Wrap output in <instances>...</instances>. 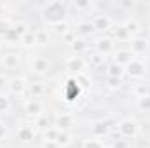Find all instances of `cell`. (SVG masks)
Segmentation results:
<instances>
[{"label":"cell","instance_id":"obj_1","mask_svg":"<svg viewBox=\"0 0 150 148\" xmlns=\"http://www.w3.org/2000/svg\"><path fill=\"white\" fill-rule=\"evenodd\" d=\"M67 4L61 2V0H51V2H45L42 5V11H40V16L44 19V23L54 26L58 23H63L67 21Z\"/></svg>","mask_w":150,"mask_h":148},{"label":"cell","instance_id":"obj_2","mask_svg":"<svg viewBox=\"0 0 150 148\" xmlns=\"http://www.w3.org/2000/svg\"><path fill=\"white\" fill-rule=\"evenodd\" d=\"M117 132L122 140H134L140 132V125L134 118H122L117 122Z\"/></svg>","mask_w":150,"mask_h":148},{"label":"cell","instance_id":"obj_3","mask_svg":"<svg viewBox=\"0 0 150 148\" xmlns=\"http://www.w3.org/2000/svg\"><path fill=\"white\" fill-rule=\"evenodd\" d=\"M80 94H82V87L77 84V80L74 77L67 78V82L63 85V99L67 103H75V99H79Z\"/></svg>","mask_w":150,"mask_h":148},{"label":"cell","instance_id":"obj_4","mask_svg":"<svg viewBox=\"0 0 150 148\" xmlns=\"http://www.w3.org/2000/svg\"><path fill=\"white\" fill-rule=\"evenodd\" d=\"M28 89V80L23 75H16L7 82V92L11 96H23Z\"/></svg>","mask_w":150,"mask_h":148},{"label":"cell","instance_id":"obj_5","mask_svg":"<svg viewBox=\"0 0 150 148\" xmlns=\"http://www.w3.org/2000/svg\"><path fill=\"white\" fill-rule=\"evenodd\" d=\"M87 66H89V63H87V59H84L82 56H68V58L65 59V68H67V72H70L72 75L86 72Z\"/></svg>","mask_w":150,"mask_h":148},{"label":"cell","instance_id":"obj_6","mask_svg":"<svg viewBox=\"0 0 150 148\" xmlns=\"http://www.w3.org/2000/svg\"><path fill=\"white\" fill-rule=\"evenodd\" d=\"M54 127H58L59 131H70L77 125V118L74 113H58L54 117Z\"/></svg>","mask_w":150,"mask_h":148},{"label":"cell","instance_id":"obj_7","mask_svg":"<svg viewBox=\"0 0 150 148\" xmlns=\"http://www.w3.org/2000/svg\"><path fill=\"white\" fill-rule=\"evenodd\" d=\"M127 44H129V51H131L134 56L145 54V52H149V49H150V40L147 37H143V35H138V37L129 38Z\"/></svg>","mask_w":150,"mask_h":148},{"label":"cell","instance_id":"obj_8","mask_svg":"<svg viewBox=\"0 0 150 148\" xmlns=\"http://www.w3.org/2000/svg\"><path fill=\"white\" fill-rule=\"evenodd\" d=\"M124 73L127 75V77H131V78H142V77L147 75V65H145L143 61H140V59L134 58V59L124 68Z\"/></svg>","mask_w":150,"mask_h":148},{"label":"cell","instance_id":"obj_9","mask_svg":"<svg viewBox=\"0 0 150 148\" xmlns=\"http://www.w3.org/2000/svg\"><path fill=\"white\" fill-rule=\"evenodd\" d=\"M94 47H96V52H98V54L107 56V54H110V52L113 51V47H115V40H113V37H110V35L98 37L96 40H94Z\"/></svg>","mask_w":150,"mask_h":148},{"label":"cell","instance_id":"obj_10","mask_svg":"<svg viewBox=\"0 0 150 148\" xmlns=\"http://www.w3.org/2000/svg\"><path fill=\"white\" fill-rule=\"evenodd\" d=\"M51 70V61L44 56H35L30 63V72L35 75H45Z\"/></svg>","mask_w":150,"mask_h":148},{"label":"cell","instance_id":"obj_11","mask_svg":"<svg viewBox=\"0 0 150 148\" xmlns=\"http://www.w3.org/2000/svg\"><path fill=\"white\" fill-rule=\"evenodd\" d=\"M25 113L28 115V117H32V118H38V117H42L44 115V110H45V106H44V103L40 101V99H35V98H32V99H28L26 103H25Z\"/></svg>","mask_w":150,"mask_h":148},{"label":"cell","instance_id":"obj_12","mask_svg":"<svg viewBox=\"0 0 150 148\" xmlns=\"http://www.w3.org/2000/svg\"><path fill=\"white\" fill-rule=\"evenodd\" d=\"M93 26H94V32H101V33H107L110 28H112V18L107 16V14H96L93 19H91Z\"/></svg>","mask_w":150,"mask_h":148},{"label":"cell","instance_id":"obj_13","mask_svg":"<svg viewBox=\"0 0 150 148\" xmlns=\"http://www.w3.org/2000/svg\"><path fill=\"white\" fill-rule=\"evenodd\" d=\"M134 58H136V56H134L129 49H120V51H115V52H113V63L119 65V66H122V68H126Z\"/></svg>","mask_w":150,"mask_h":148},{"label":"cell","instance_id":"obj_14","mask_svg":"<svg viewBox=\"0 0 150 148\" xmlns=\"http://www.w3.org/2000/svg\"><path fill=\"white\" fill-rule=\"evenodd\" d=\"M21 65V54L19 52H7L2 56V66L5 70H16Z\"/></svg>","mask_w":150,"mask_h":148},{"label":"cell","instance_id":"obj_15","mask_svg":"<svg viewBox=\"0 0 150 148\" xmlns=\"http://www.w3.org/2000/svg\"><path fill=\"white\" fill-rule=\"evenodd\" d=\"M91 134H93V138H96V140L107 138V136L110 134V125H108V122H105V120L94 122V124L91 125Z\"/></svg>","mask_w":150,"mask_h":148},{"label":"cell","instance_id":"obj_16","mask_svg":"<svg viewBox=\"0 0 150 148\" xmlns=\"http://www.w3.org/2000/svg\"><path fill=\"white\" fill-rule=\"evenodd\" d=\"M122 28L127 32V35L131 38L142 35V25H140V21H136V19H133V18L126 19V21L122 23Z\"/></svg>","mask_w":150,"mask_h":148},{"label":"cell","instance_id":"obj_17","mask_svg":"<svg viewBox=\"0 0 150 148\" xmlns=\"http://www.w3.org/2000/svg\"><path fill=\"white\" fill-rule=\"evenodd\" d=\"M94 33V26L91 21H80L77 26H75V35L79 38H86V37H91Z\"/></svg>","mask_w":150,"mask_h":148},{"label":"cell","instance_id":"obj_18","mask_svg":"<svg viewBox=\"0 0 150 148\" xmlns=\"http://www.w3.org/2000/svg\"><path fill=\"white\" fill-rule=\"evenodd\" d=\"M35 132H37L35 127H32V125H21L18 129V140L23 141V143H28V141H32L35 138Z\"/></svg>","mask_w":150,"mask_h":148},{"label":"cell","instance_id":"obj_19","mask_svg":"<svg viewBox=\"0 0 150 148\" xmlns=\"http://www.w3.org/2000/svg\"><path fill=\"white\" fill-rule=\"evenodd\" d=\"M19 45L25 47V49H32V47H37V40H35V32H28L26 35L19 38Z\"/></svg>","mask_w":150,"mask_h":148},{"label":"cell","instance_id":"obj_20","mask_svg":"<svg viewBox=\"0 0 150 148\" xmlns=\"http://www.w3.org/2000/svg\"><path fill=\"white\" fill-rule=\"evenodd\" d=\"M72 140H74V134H72L70 131H59V134H58V138H56V143H58L59 148H65L72 143Z\"/></svg>","mask_w":150,"mask_h":148},{"label":"cell","instance_id":"obj_21","mask_svg":"<svg viewBox=\"0 0 150 148\" xmlns=\"http://www.w3.org/2000/svg\"><path fill=\"white\" fill-rule=\"evenodd\" d=\"M72 77L77 80V84L82 87V91H86V89H89V87H91V77H89L87 72H80V73L72 75Z\"/></svg>","mask_w":150,"mask_h":148},{"label":"cell","instance_id":"obj_22","mask_svg":"<svg viewBox=\"0 0 150 148\" xmlns=\"http://www.w3.org/2000/svg\"><path fill=\"white\" fill-rule=\"evenodd\" d=\"M35 32V40H37V45H49L51 42V35L47 30L44 28H38V30H33Z\"/></svg>","mask_w":150,"mask_h":148},{"label":"cell","instance_id":"obj_23","mask_svg":"<svg viewBox=\"0 0 150 148\" xmlns=\"http://www.w3.org/2000/svg\"><path fill=\"white\" fill-rule=\"evenodd\" d=\"M70 47H72V51H74V56H80L82 52L87 51V42H86V38H79L77 37V40H75Z\"/></svg>","mask_w":150,"mask_h":148},{"label":"cell","instance_id":"obj_24","mask_svg":"<svg viewBox=\"0 0 150 148\" xmlns=\"http://www.w3.org/2000/svg\"><path fill=\"white\" fill-rule=\"evenodd\" d=\"M28 89H30V94H32L35 99L45 94V84H44V82H33V84H30Z\"/></svg>","mask_w":150,"mask_h":148},{"label":"cell","instance_id":"obj_25","mask_svg":"<svg viewBox=\"0 0 150 148\" xmlns=\"http://www.w3.org/2000/svg\"><path fill=\"white\" fill-rule=\"evenodd\" d=\"M124 68L122 66H119V65H115V63H112V65H108L107 66V77H113V78H122L124 77Z\"/></svg>","mask_w":150,"mask_h":148},{"label":"cell","instance_id":"obj_26","mask_svg":"<svg viewBox=\"0 0 150 148\" xmlns=\"http://www.w3.org/2000/svg\"><path fill=\"white\" fill-rule=\"evenodd\" d=\"M28 32H30V28H28V25H26V23H23V21H19V23H14V25H12V33H14L18 38H21L23 35H26Z\"/></svg>","mask_w":150,"mask_h":148},{"label":"cell","instance_id":"obj_27","mask_svg":"<svg viewBox=\"0 0 150 148\" xmlns=\"http://www.w3.org/2000/svg\"><path fill=\"white\" fill-rule=\"evenodd\" d=\"M52 32H54L58 37H63V35H67L68 32H72V28H70L68 21H63V23H58V25H54V26H52Z\"/></svg>","mask_w":150,"mask_h":148},{"label":"cell","instance_id":"obj_28","mask_svg":"<svg viewBox=\"0 0 150 148\" xmlns=\"http://www.w3.org/2000/svg\"><path fill=\"white\" fill-rule=\"evenodd\" d=\"M52 124H51V120H49V117L44 113L42 117H38V118H35V129H38V131H45V129H49Z\"/></svg>","mask_w":150,"mask_h":148},{"label":"cell","instance_id":"obj_29","mask_svg":"<svg viewBox=\"0 0 150 148\" xmlns=\"http://www.w3.org/2000/svg\"><path fill=\"white\" fill-rule=\"evenodd\" d=\"M12 25L14 23H11L7 18H4V19H0V37L5 40V37L12 32Z\"/></svg>","mask_w":150,"mask_h":148},{"label":"cell","instance_id":"obj_30","mask_svg":"<svg viewBox=\"0 0 150 148\" xmlns=\"http://www.w3.org/2000/svg\"><path fill=\"white\" fill-rule=\"evenodd\" d=\"M11 98H9V94H5V92H0V113H7V111L11 110Z\"/></svg>","mask_w":150,"mask_h":148},{"label":"cell","instance_id":"obj_31","mask_svg":"<svg viewBox=\"0 0 150 148\" xmlns=\"http://www.w3.org/2000/svg\"><path fill=\"white\" fill-rule=\"evenodd\" d=\"M136 106L142 111H150V94H145L142 98H136Z\"/></svg>","mask_w":150,"mask_h":148},{"label":"cell","instance_id":"obj_32","mask_svg":"<svg viewBox=\"0 0 150 148\" xmlns=\"http://www.w3.org/2000/svg\"><path fill=\"white\" fill-rule=\"evenodd\" d=\"M58 134H59V129H58V127H54V125H51L49 129H45V131H44V140H49V141H56Z\"/></svg>","mask_w":150,"mask_h":148},{"label":"cell","instance_id":"obj_33","mask_svg":"<svg viewBox=\"0 0 150 148\" xmlns=\"http://www.w3.org/2000/svg\"><path fill=\"white\" fill-rule=\"evenodd\" d=\"M80 148H105V143H103L101 140L93 138V140H86V141L82 143V147H80Z\"/></svg>","mask_w":150,"mask_h":148},{"label":"cell","instance_id":"obj_34","mask_svg":"<svg viewBox=\"0 0 150 148\" xmlns=\"http://www.w3.org/2000/svg\"><path fill=\"white\" fill-rule=\"evenodd\" d=\"M107 87L110 91H117L122 87V78H113V77H107Z\"/></svg>","mask_w":150,"mask_h":148},{"label":"cell","instance_id":"obj_35","mask_svg":"<svg viewBox=\"0 0 150 148\" xmlns=\"http://www.w3.org/2000/svg\"><path fill=\"white\" fill-rule=\"evenodd\" d=\"M74 7L77 11H89V9L93 7V2H91V0H75Z\"/></svg>","mask_w":150,"mask_h":148},{"label":"cell","instance_id":"obj_36","mask_svg":"<svg viewBox=\"0 0 150 148\" xmlns=\"http://www.w3.org/2000/svg\"><path fill=\"white\" fill-rule=\"evenodd\" d=\"M129 35H127V32L122 28V25L120 26H117V30H115V37H113V40H127L129 42Z\"/></svg>","mask_w":150,"mask_h":148},{"label":"cell","instance_id":"obj_37","mask_svg":"<svg viewBox=\"0 0 150 148\" xmlns=\"http://www.w3.org/2000/svg\"><path fill=\"white\" fill-rule=\"evenodd\" d=\"M133 94H134L136 98H142V96L149 94V92H147V85H145V84H136V85L133 87Z\"/></svg>","mask_w":150,"mask_h":148},{"label":"cell","instance_id":"obj_38","mask_svg":"<svg viewBox=\"0 0 150 148\" xmlns=\"http://www.w3.org/2000/svg\"><path fill=\"white\" fill-rule=\"evenodd\" d=\"M61 40H63L65 44H70V45H72L75 40H77V35H75V32H68L67 35H63V37H61Z\"/></svg>","mask_w":150,"mask_h":148},{"label":"cell","instance_id":"obj_39","mask_svg":"<svg viewBox=\"0 0 150 148\" xmlns=\"http://www.w3.org/2000/svg\"><path fill=\"white\" fill-rule=\"evenodd\" d=\"M103 59H105V56H101V54H93L91 58H89V61L87 63H91V65H100V63H103Z\"/></svg>","mask_w":150,"mask_h":148},{"label":"cell","instance_id":"obj_40","mask_svg":"<svg viewBox=\"0 0 150 148\" xmlns=\"http://www.w3.org/2000/svg\"><path fill=\"white\" fill-rule=\"evenodd\" d=\"M117 5L120 9H131V7H134V2L133 0H120V2H117Z\"/></svg>","mask_w":150,"mask_h":148},{"label":"cell","instance_id":"obj_41","mask_svg":"<svg viewBox=\"0 0 150 148\" xmlns=\"http://www.w3.org/2000/svg\"><path fill=\"white\" fill-rule=\"evenodd\" d=\"M5 138H7V125H5V122L0 120V141H4Z\"/></svg>","mask_w":150,"mask_h":148},{"label":"cell","instance_id":"obj_42","mask_svg":"<svg viewBox=\"0 0 150 148\" xmlns=\"http://www.w3.org/2000/svg\"><path fill=\"white\" fill-rule=\"evenodd\" d=\"M40 148H59V147H58V143H56V141L44 140V141H42V147H40Z\"/></svg>","mask_w":150,"mask_h":148},{"label":"cell","instance_id":"obj_43","mask_svg":"<svg viewBox=\"0 0 150 148\" xmlns=\"http://www.w3.org/2000/svg\"><path fill=\"white\" fill-rule=\"evenodd\" d=\"M112 148H127V140H117V143L112 145Z\"/></svg>","mask_w":150,"mask_h":148},{"label":"cell","instance_id":"obj_44","mask_svg":"<svg viewBox=\"0 0 150 148\" xmlns=\"http://www.w3.org/2000/svg\"><path fill=\"white\" fill-rule=\"evenodd\" d=\"M5 14H7V5L0 2V19H4V18H5Z\"/></svg>","mask_w":150,"mask_h":148},{"label":"cell","instance_id":"obj_45","mask_svg":"<svg viewBox=\"0 0 150 148\" xmlns=\"http://www.w3.org/2000/svg\"><path fill=\"white\" fill-rule=\"evenodd\" d=\"M7 82H9V80L5 78V75H2V73H0V91H2L4 87H7Z\"/></svg>","mask_w":150,"mask_h":148},{"label":"cell","instance_id":"obj_46","mask_svg":"<svg viewBox=\"0 0 150 148\" xmlns=\"http://www.w3.org/2000/svg\"><path fill=\"white\" fill-rule=\"evenodd\" d=\"M2 45H4V38L0 37V49H2Z\"/></svg>","mask_w":150,"mask_h":148},{"label":"cell","instance_id":"obj_47","mask_svg":"<svg viewBox=\"0 0 150 148\" xmlns=\"http://www.w3.org/2000/svg\"><path fill=\"white\" fill-rule=\"evenodd\" d=\"M147 32H149V37H150V25H149V28H147Z\"/></svg>","mask_w":150,"mask_h":148},{"label":"cell","instance_id":"obj_48","mask_svg":"<svg viewBox=\"0 0 150 148\" xmlns=\"http://www.w3.org/2000/svg\"><path fill=\"white\" fill-rule=\"evenodd\" d=\"M105 148H112V147H107V145H105Z\"/></svg>","mask_w":150,"mask_h":148}]
</instances>
